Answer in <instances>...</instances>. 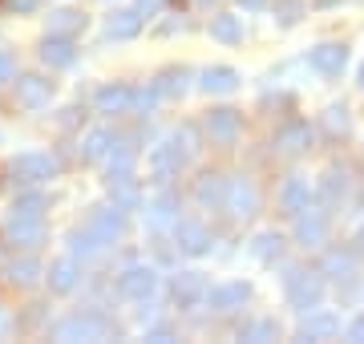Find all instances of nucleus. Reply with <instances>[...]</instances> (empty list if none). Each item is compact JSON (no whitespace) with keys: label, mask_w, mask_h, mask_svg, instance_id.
Here are the masks:
<instances>
[{"label":"nucleus","mask_w":364,"mask_h":344,"mask_svg":"<svg viewBox=\"0 0 364 344\" xmlns=\"http://www.w3.org/2000/svg\"><path fill=\"white\" fill-rule=\"evenodd\" d=\"M53 336H57V340H109V336H117V324L105 316V312L90 308V312L65 316L57 328H53Z\"/></svg>","instance_id":"nucleus-1"},{"label":"nucleus","mask_w":364,"mask_h":344,"mask_svg":"<svg viewBox=\"0 0 364 344\" xmlns=\"http://www.w3.org/2000/svg\"><path fill=\"white\" fill-rule=\"evenodd\" d=\"M284 291H287V304L291 308L312 312V308H320V300H324V279L316 276V272H308V267H287Z\"/></svg>","instance_id":"nucleus-2"},{"label":"nucleus","mask_w":364,"mask_h":344,"mask_svg":"<svg viewBox=\"0 0 364 344\" xmlns=\"http://www.w3.org/2000/svg\"><path fill=\"white\" fill-rule=\"evenodd\" d=\"M57 158L53 154H41V150H25V154H16L13 162H9V174H13V183L21 186H41L49 183V178H57Z\"/></svg>","instance_id":"nucleus-3"},{"label":"nucleus","mask_w":364,"mask_h":344,"mask_svg":"<svg viewBox=\"0 0 364 344\" xmlns=\"http://www.w3.org/2000/svg\"><path fill=\"white\" fill-rule=\"evenodd\" d=\"M223 211L231 215V219H251V215L259 211V190H255V183H251L247 174H235V178H227Z\"/></svg>","instance_id":"nucleus-4"},{"label":"nucleus","mask_w":364,"mask_h":344,"mask_svg":"<svg viewBox=\"0 0 364 344\" xmlns=\"http://www.w3.org/2000/svg\"><path fill=\"white\" fill-rule=\"evenodd\" d=\"M207 291H210V284H207L203 272H178V276L170 279V300H174L182 312L207 304Z\"/></svg>","instance_id":"nucleus-5"},{"label":"nucleus","mask_w":364,"mask_h":344,"mask_svg":"<svg viewBox=\"0 0 364 344\" xmlns=\"http://www.w3.org/2000/svg\"><path fill=\"white\" fill-rule=\"evenodd\" d=\"M154 291H158V272L154 267L134 264V267H126V272L117 276V296H126V300H134V304L150 300Z\"/></svg>","instance_id":"nucleus-6"},{"label":"nucleus","mask_w":364,"mask_h":344,"mask_svg":"<svg viewBox=\"0 0 364 344\" xmlns=\"http://www.w3.org/2000/svg\"><path fill=\"white\" fill-rule=\"evenodd\" d=\"M4 239L13 243V247H41V239H45V215H9V223H4Z\"/></svg>","instance_id":"nucleus-7"},{"label":"nucleus","mask_w":364,"mask_h":344,"mask_svg":"<svg viewBox=\"0 0 364 344\" xmlns=\"http://www.w3.org/2000/svg\"><path fill=\"white\" fill-rule=\"evenodd\" d=\"M324 239H328V211L320 203H312L296 215V243L299 247H324Z\"/></svg>","instance_id":"nucleus-8"},{"label":"nucleus","mask_w":364,"mask_h":344,"mask_svg":"<svg viewBox=\"0 0 364 344\" xmlns=\"http://www.w3.org/2000/svg\"><path fill=\"white\" fill-rule=\"evenodd\" d=\"M85 227H90L93 235L109 247V243H117L122 231H126V211H122L117 203H102V207H93V211H90V223H85Z\"/></svg>","instance_id":"nucleus-9"},{"label":"nucleus","mask_w":364,"mask_h":344,"mask_svg":"<svg viewBox=\"0 0 364 344\" xmlns=\"http://www.w3.org/2000/svg\"><path fill=\"white\" fill-rule=\"evenodd\" d=\"M174 223H178V195L174 190H158L154 199L146 203V227L154 235H166V231H174Z\"/></svg>","instance_id":"nucleus-10"},{"label":"nucleus","mask_w":364,"mask_h":344,"mask_svg":"<svg viewBox=\"0 0 364 344\" xmlns=\"http://www.w3.org/2000/svg\"><path fill=\"white\" fill-rule=\"evenodd\" d=\"M105 190L122 211H138L142 207V186L134 178V171H105Z\"/></svg>","instance_id":"nucleus-11"},{"label":"nucleus","mask_w":364,"mask_h":344,"mask_svg":"<svg viewBox=\"0 0 364 344\" xmlns=\"http://www.w3.org/2000/svg\"><path fill=\"white\" fill-rule=\"evenodd\" d=\"M247 300H251V284H247V279H231V284H219V288L207 291L210 312H219V316H231V312H239Z\"/></svg>","instance_id":"nucleus-12"},{"label":"nucleus","mask_w":364,"mask_h":344,"mask_svg":"<svg viewBox=\"0 0 364 344\" xmlns=\"http://www.w3.org/2000/svg\"><path fill=\"white\" fill-rule=\"evenodd\" d=\"M174 243H178L182 255H207L215 247V235L203 223H195V219H178L174 223Z\"/></svg>","instance_id":"nucleus-13"},{"label":"nucleus","mask_w":364,"mask_h":344,"mask_svg":"<svg viewBox=\"0 0 364 344\" xmlns=\"http://www.w3.org/2000/svg\"><path fill=\"white\" fill-rule=\"evenodd\" d=\"M16 85V102L25 109H45L53 97V81L41 77V73H21V77H13Z\"/></svg>","instance_id":"nucleus-14"},{"label":"nucleus","mask_w":364,"mask_h":344,"mask_svg":"<svg viewBox=\"0 0 364 344\" xmlns=\"http://www.w3.org/2000/svg\"><path fill=\"white\" fill-rule=\"evenodd\" d=\"M207 134H210V142H219V146H235L239 142V134H243V118H239V109H210L207 114Z\"/></svg>","instance_id":"nucleus-15"},{"label":"nucleus","mask_w":364,"mask_h":344,"mask_svg":"<svg viewBox=\"0 0 364 344\" xmlns=\"http://www.w3.org/2000/svg\"><path fill=\"white\" fill-rule=\"evenodd\" d=\"M312 69L320 77H340L344 65H348V45H340V41H324V45H316L312 49Z\"/></svg>","instance_id":"nucleus-16"},{"label":"nucleus","mask_w":364,"mask_h":344,"mask_svg":"<svg viewBox=\"0 0 364 344\" xmlns=\"http://www.w3.org/2000/svg\"><path fill=\"white\" fill-rule=\"evenodd\" d=\"M146 166H150V174H154L158 183H170V178L186 166V158L178 154V146H174V138H170V142H158L154 150H150Z\"/></svg>","instance_id":"nucleus-17"},{"label":"nucleus","mask_w":364,"mask_h":344,"mask_svg":"<svg viewBox=\"0 0 364 344\" xmlns=\"http://www.w3.org/2000/svg\"><path fill=\"white\" fill-rule=\"evenodd\" d=\"M308 146H312V126H308V122L291 118V122H284V126L275 130V150H279V154H287V158L304 154Z\"/></svg>","instance_id":"nucleus-18"},{"label":"nucleus","mask_w":364,"mask_h":344,"mask_svg":"<svg viewBox=\"0 0 364 344\" xmlns=\"http://www.w3.org/2000/svg\"><path fill=\"white\" fill-rule=\"evenodd\" d=\"M97 114H130L134 109V90L126 81H114V85H102L97 97H93Z\"/></svg>","instance_id":"nucleus-19"},{"label":"nucleus","mask_w":364,"mask_h":344,"mask_svg":"<svg viewBox=\"0 0 364 344\" xmlns=\"http://www.w3.org/2000/svg\"><path fill=\"white\" fill-rule=\"evenodd\" d=\"M45 279H49V288L57 291V296H69V291H73V288L81 284V264H77V255H65V259L49 264Z\"/></svg>","instance_id":"nucleus-20"},{"label":"nucleus","mask_w":364,"mask_h":344,"mask_svg":"<svg viewBox=\"0 0 364 344\" xmlns=\"http://www.w3.org/2000/svg\"><path fill=\"white\" fill-rule=\"evenodd\" d=\"M142 33V13L138 9H114L105 16V37L109 41H130Z\"/></svg>","instance_id":"nucleus-21"},{"label":"nucleus","mask_w":364,"mask_h":344,"mask_svg":"<svg viewBox=\"0 0 364 344\" xmlns=\"http://www.w3.org/2000/svg\"><path fill=\"white\" fill-rule=\"evenodd\" d=\"M41 61L49 69H65V65H73L77 61V49H73V37H45L41 41Z\"/></svg>","instance_id":"nucleus-22"},{"label":"nucleus","mask_w":364,"mask_h":344,"mask_svg":"<svg viewBox=\"0 0 364 344\" xmlns=\"http://www.w3.org/2000/svg\"><path fill=\"white\" fill-rule=\"evenodd\" d=\"M312 203H316V190L308 186V178H287L284 190H279V207H284L291 219H296L304 207H312Z\"/></svg>","instance_id":"nucleus-23"},{"label":"nucleus","mask_w":364,"mask_h":344,"mask_svg":"<svg viewBox=\"0 0 364 344\" xmlns=\"http://www.w3.org/2000/svg\"><path fill=\"white\" fill-rule=\"evenodd\" d=\"M340 332V316L336 312H308L299 324V340H332Z\"/></svg>","instance_id":"nucleus-24"},{"label":"nucleus","mask_w":364,"mask_h":344,"mask_svg":"<svg viewBox=\"0 0 364 344\" xmlns=\"http://www.w3.org/2000/svg\"><path fill=\"white\" fill-rule=\"evenodd\" d=\"M223 195H227V178L223 174H203L195 183V199L203 211H223Z\"/></svg>","instance_id":"nucleus-25"},{"label":"nucleus","mask_w":364,"mask_h":344,"mask_svg":"<svg viewBox=\"0 0 364 344\" xmlns=\"http://www.w3.org/2000/svg\"><path fill=\"white\" fill-rule=\"evenodd\" d=\"M198 90L203 93H231V90H239V73L231 65H210V69H203Z\"/></svg>","instance_id":"nucleus-26"},{"label":"nucleus","mask_w":364,"mask_h":344,"mask_svg":"<svg viewBox=\"0 0 364 344\" xmlns=\"http://www.w3.org/2000/svg\"><path fill=\"white\" fill-rule=\"evenodd\" d=\"M81 28H85V13H81V9H53L49 13L53 37H77Z\"/></svg>","instance_id":"nucleus-27"},{"label":"nucleus","mask_w":364,"mask_h":344,"mask_svg":"<svg viewBox=\"0 0 364 344\" xmlns=\"http://www.w3.org/2000/svg\"><path fill=\"white\" fill-rule=\"evenodd\" d=\"M348 171H328L324 178H320V199H324V207H340V203L348 199Z\"/></svg>","instance_id":"nucleus-28"},{"label":"nucleus","mask_w":364,"mask_h":344,"mask_svg":"<svg viewBox=\"0 0 364 344\" xmlns=\"http://www.w3.org/2000/svg\"><path fill=\"white\" fill-rule=\"evenodd\" d=\"M154 90H158V97H170V102H174V97H182V93L191 90V73H186V69H162V73H158L154 77Z\"/></svg>","instance_id":"nucleus-29"},{"label":"nucleus","mask_w":364,"mask_h":344,"mask_svg":"<svg viewBox=\"0 0 364 344\" xmlns=\"http://www.w3.org/2000/svg\"><path fill=\"white\" fill-rule=\"evenodd\" d=\"M210 37L223 41V45H239V41H243V21H239L235 13L210 16Z\"/></svg>","instance_id":"nucleus-30"},{"label":"nucleus","mask_w":364,"mask_h":344,"mask_svg":"<svg viewBox=\"0 0 364 344\" xmlns=\"http://www.w3.org/2000/svg\"><path fill=\"white\" fill-rule=\"evenodd\" d=\"M320 272H324V276H332L336 284H344V279L356 276V259H352V252H328L324 264H320Z\"/></svg>","instance_id":"nucleus-31"},{"label":"nucleus","mask_w":364,"mask_h":344,"mask_svg":"<svg viewBox=\"0 0 364 344\" xmlns=\"http://www.w3.org/2000/svg\"><path fill=\"white\" fill-rule=\"evenodd\" d=\"M4 272H9V279H13L16 288H33V284L45 276V272H41V264L33 259V255H21V259H13V264L4 267Z\"/></svg>","instance_id":"nucleus-32"},{"label":"nucleus","mask_w":364,"mask_h":344,"mask_svg":"<svg viewBox=\"0 0 364 344\" xmlns=\"http://www.w3.org/2000/svg\"><path fill=\"white\" fill-rule=\"evenodd\" d=\"M170 138H174V146H178V154H182L186 162H195V158H198V150H203V134H198L191 122H182L178 130L170 134Z\"/></svg>","instance_id":"nucleus-33"},{"label":"nucleus","mask_w":364,"mask_h":344,"mask_svg":"<svg viewBox=\"0 0 364 344\" xmlns=\"http://www.w3.org/2000/svg\"><path fill=\"white\" fill-rule=\"evenodd\" d=\"M251 255H255V259H267V264L284 259V235H279V231H263V235H255Z\"/></svg>","instance_id":"nucleus-34"},{"label":"nucleus","mask_w":364,"mask_h":344,"mask_svg":"<svg viewBox=\"0 0 364 344\" xmlns=\"http://www.w3.org/2000/svg\"><path fill=\"white\" fill-rule=\"evenodd\" d=\"M105 171H130L134 166V146L126 142V138H122V134H117L114 138V146H109V150H105Z\"/></svg>","instance_id":"nucleus-35"},{"label":"nucleus","mask_w":364,"mask_h":344,"mask_svg":"<svg viewBox=\"0 0 364 344\" xmlns=\"http://www.w3.org/2000/svg\"><path fill=\"white\" fill-rule=\"evenodd\" d=\"M114 138L117 134L114 130H90V138H85V146H81V158H90V162H102L105 158V150H109V146H114Z\"/></svg>","instance_id":"nucleus-36"},{"label":"nucleus","mask_w":364,"mask_h":344,"mask_svg":"<svg viewBox=\"0 0 364 344\" xmlns=\"http://www.w3.org/2000/svg\"><path fill=\"white\" fill-rule=\"evenodd\" d=\"M320 122H324V134H328V138H348V130H352L348 106H328Z\"/></svg>","instance_id":"nucleus-37"},{"label":"nucleus","mask_w":364,"mask_h":344,"mask_svg":"<svg viewBox=\"0 0 364 344\" xmlns=\"http://www.w3.org/2000/svg\"><path fill=\"white\" fill-rule=\"evenodd\" d=\"M105 243L97 235H93L90 227H85V231H73V235H69V252L77 255V259H93V255L102 252Z\"/></svg>","instance_id":"nucleus-38"},{"label":"nucleus","mask_w":364,"mask_h":344,"mask_svg":"<svg viewBox=\"0 0 364 344\" xmlns=\"http://www.w3.org/2000/svg\"><path fill=\"white\" fill-rule=\"evenodd\" d=\"M239 340H255V344L279 340V324H275V320H251V324L239 328Z\"/></svg>","instance_id":"nucleus-39"},{"label":"nucleus","mask_w":364,"mask_h":344,"mask_svg":"<svg viewBox=\"0 0 364 344\" xmlns=\"http://www.w3.org/2000/svg\"><path fill=\"white\" fill-rule=\"evenodd\" d=\"M45 207H49V199L41 195L37 186H28L25 195H16V203H13V215H45Z\"/></svg>","instance_id":"nucleus-40"},{"label":"nucleus","mask_w":364,"mask_h":344,"mask_svg":"<svg viewBox=\"0 0 364 344\" xmlns=\"http://www.w3.org/2000/svg\"><path fill=\"white\" fill-rule=\"evenodd\" d=\"M158 106V90L150 85V90H134V109L130 114H154Z\"/></svg>","instance_id":"nucleus-41"},{"label":"nucleus","mask_w":364,"mask_h":344,"mask_svg":"<svg viewBox=\"0 0 364 344\" xmlns=\"http://www.w3.org/2000/svg\"><path fill=\"white\" fill-rule=\"evenodd\" d=\"M275 16H279V25H296L299 21V0H279Z\"/></svg>","instance_id":"nucleus-42"},{"label":"nucleus","mask_w":364,"mask_h":344,"mask_svg":"<svg viewBox=\"0 0 364 344\" xmlns=\"http://www.w3.org/2000/svg\"><path fill=\"white\" fill-rule=\"evenodd\" d=\"M16 77V53L13 49H0V85Z\"/></svg>","instance_id":"nucleus-43"},{"label":"nucleus","mask_w":364,"mask_h":344,"mask_svg":"<svg viewBox=\"0 0 364 344\" xmlns=\"http://www.w3.org/2000/svg\"><path fill=\"white\" fill-rule=\"evenodd\" d=\"M134 9H138L142 16H154V13H162V9H166V0H134Z\"/></svg>","instance_id":"nucleus-44"},{"label":"nucleus","mask_w":364,"mask_h":344,"mask_svg":"<svg viewBox=\"0 0 364 344\" xmlns=\"http://www.w3.org/2000/svg\"><path fill=\"white\" fill-rule=\"evenodd\" d=\"M13 328H16V320H13V312H9V308L0 304V340H4V336H13Z\"/></svg>","instance_id":"nucleus-45"},{"label":"nucleus","mask_w":364,"mask_h":344,"mask_svg":"<svg viewBox=\"0 0 364 344\" xmlns=\"http://www.w3.org/2000/svg\"><path fill=\"white\" fill-rule=\"evenodd\" d=\"M138 320H142V324H150V320H158V308H154V296H150V300H142V308H138Z\"/></svg>","instance_id":"nucleus-46"},{"label":"nucleus","mask_w":364,"mask_h":344,"mask_svg":"<svg viewBox=\"0 0 364 344\" xmlns=\"http://www.w3.org/2000/svg\"><path fill=\"white\" fill-rule=\"evenodd\" d=\"M348 340H356V344H364V316H356L348 324Z\"/></svg>","instance_id":"nucleus-47"},{"label":"nucleus","mask_w":364,"mask_h":344,"mask_svg":"<svg viewBox=\"0 0 364 344\" xmlns=\"http://www.w3.org/2000/svg\"><path fill=\"white\" fill-rule=\"evenodd\" d=\"M4 4H9L13 13H33V9H37L41 0H4Z\"/></svg>","instance_id":"nucleus-48"},{"label":"nucleus","mask_w":364,"mask_h":344,"mask_svg":"<svg viewBox=\"0 0 364 344\" xmlns=\"http://www.w3.org/2000/svg\"><path fill=\"white\" fill-rule=\"evenodd\" d=\"M146 340H174V332L158 324V328H150V332H146Z\"/></svg>","instance_id":"nucleus-49"},{"label":"nucleus","mask_w":364,"mask_h":344,"mask_svg":"<svg viewBox=\"0 0 364 344\" xmlns=\"http://www.w3.org/2000/svg\"><path fill=\"white\" fill-rule=\"evenodd\" d=\"M352 243H356V247H352V252H356V255H364V223L356 227V235H352Z\"/></svg>","instance_id":"nucleus-50"},{"label":"nucleus","mask_w":364,"mask_h":344,"mask_svg":"<svg viewBox=\"0 0 364 344\" xmlns=\"http://www.w3.org/2000/svg\"><path fill=\"white\" fill-rule=\"evenodd\" d=\"M239 4H243L247 13H259V9H263V4H267V0H239Z\"/></svg>","instance_id":"nucleus-51"},{"label":"nucleus","mask_w":364,"mask_h":344,"mask_svg":"<svg viewBox=\"0 0 364 344\" xmlns=\"http://www.w3.org/2000/svg\"><path fill=\"white\" fill-rule=\"evenodd\" d=\"M356 77H360V90H364V65H360V73H356Z\"/></svg>","instance_id":"nucleus-52"},{"label":"nucleus","mask_w":364,"mask_h":344,"mask_svg":"<svg viewBox=\"0 0 364 344\" xmlns=\"http://www.w3.org/2000/svg\"><path fill=\"white\" fill-rule=\"evenodd\" d=\"M198 4H210V0H198Z\"/></svg>","instance_id":"nucleus-53"}]
</instances>
